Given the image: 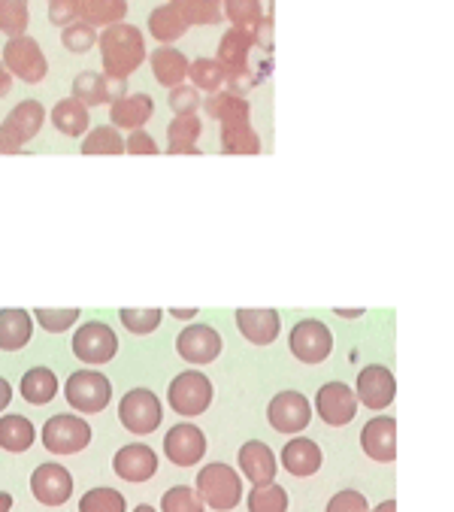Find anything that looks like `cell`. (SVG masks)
I'll return each instance as SVG.
<instances>
[{
    "label": "cell",
    "mask_w": 454,
    "mask_h": 512,
    "mask_svg": "<svg viewBox=\"0 0 454 512\" xmlns=\"http://www.w3.org/2000/svg\"><path fill=\"white\" fill-rule=\"evenodd\" d=\"M203 113L215 119L218 125H234V122H252V104L249 97H240L234 91H218L203 100Z\"/></svg>",
    "instance_id": "cell-25"
},
{
    "label": "cell",
    "mask_w": 454,
    "mask_h": 512,
    "mask_svg": "<svg viewBox=\"0 0 454 512\" xmlns=\"http://www.w3.org/2000/svg\"><path fill=\"white\" fill-rule=\"evenodd\" d=\"M73 355L88 364V367H100L109 364L112 358L119 355V337L106 322H85L76 328L73 334Z\"/></svg>",
    "instance_id": "cell-10"
},
{
    "label": "cell",
    "mask_w": 454,
    "mask_h": 512,
    "mask_svg": "<svg viewBox=\"0 0 454 512\" xmlns=\"http://www.w3.org/2000/svg\"><path fill=\"white\" fill-rule=\"evenodd\" d=\"M212 397H215V385L203 370H185L173 376V382L167 385V403L182 419L203 416L212 406Z\"/></svg>",
    "instance_id": "cell-4"
},
{
    "label": "cell",
    "mask_w": 454,
    "mask_h": 512,
    "mask_svg": "<svg viewBox=\"0 0 454 512\" xmlns=\"http://www.w3.org/2000/svg\"><path fill=\"white\" fill-rule=\"evenodd\" d=\"M119 319H122V325H125L128 334L149 337V334H155L161 328L164 310H161V306H143V310H140V306H122Z\"/></svg>",
    "instance_id": "cell-38"
},
{
    "label": "cell",
    "mask_w": 454,
    "mask_h": 512,
    "mask_svg": "<svg viewBox=\"0 0 454 512\" xmlns=\"http://www.w3.org/2000/svg\"><path fill=\"white\" fill-rule=\"evenodd\" d=\"M37 440V428L31 419L25 416H16V413H7L0 416V449L7 452H28Z\"/></svg>",
    "instance_id": "cell-32"
},
{
    "label": "cell",
    "mask_w": 454,
    "mask_h": 512,
    "mask_svg": "<svg viewBox=\"0 0 454 512\" xmlns=\"http://www.w3.org/2000/svg\"><path fill=\"white\" fill-rule=\"evenodd\" d=\"M91 437L94 431L82 416L58 413L43 425V446L52 455H76L91 446Z\"/></svg>",
    "instance_id": "cell-11"
},
{
    "label": "cell",
    "mask_w": 454,
    "mask_h": 512,
    "mask_svg": "<svg viewBox=\"0 0 454 512\" xmlns=\"http://www.w3.org/2000/svg\"><path fill=\"white\" fill-rule=\"evenodd\" d=\"M97 43H100L97 28H91V25H85V22H73V25H67V28L61 31V46H64L67 52L82 55V52H91V46H97Z\"/></svg>",
    "instance_id": "cell-45"
},
{
    "label": "cell",
    "mask_w": 454,
    "mask_h": 512,
    "mask_svg": "<svg viewBox=\"0 0 454 512\" xmlns=\"http://www.w3.org/2000/svg\"><path fill=\"white\" fill-rule=\"evenodd\" d=\"M188 31V22L179 16V10L173 4H161L149 13V34L161 43V46H170L176 40H182Z\"/></svg>",
    "instance_id": "cell-33"
},
{
    "label": "cell",
    "mask_w": 454,
    "mask_h": 512,
    "mask_svg": "<svg viewBox=\"0 0 454 512\" xmlns=\"http://www.w3.org/2000/svg\"><path fill=\"white\" fill-rule=\"evenodd\" d=\"M79 316H82V310H76V306H67V310H49V306H37V310H34V319L49 334H64L67 328H73L79 322Z\"/></svg>",
    "instance_id": "cell-44"
},
{
    "label": "cell",
    "mask_w": 454,
    "mask_h": 512,
    "mask_svg": "<svg viewBox=\"0 0 454 512\" xmlns=\"http://www.w3.org/2000/svg\"><path fill=\"white\" fill-rule=\"evenodd\" d=\"M34 337V319L28 310H0V349L4 352H19L31 343Z\"/></svg>",
    "instance_id": "cell-26"
},
{
    "label": "cell",
    "mask_w": 454,
    "mask_h": 512,
    "mask_svg": "<svg viewBox=\"0 0 454 512\" xmlns=\"http://www.w3.org/2000/svg\"><path fill=\"white\" fill-rule=\"evenodd\" d=\"M49 22L61 31L73 22H79V0H49Z\"/></svg>",
    "instance_id": "cell-48"
},
{
    "label": "cell",
    "mask_w": 454,
    "mask_h": 512,
    "mask_svg": "<svg viewBox=\"0 0 454 512\" xmlns=\"http://www.w3.org/2000/svg\"><path fill=\"white\" fill-rule=\"evenodd\" d=\"M128 16V0H79V22L91 28H112L122 25Z\"/></svg>",
    "instance_id": "cell-29"
},
{
    "label": "cell",
    "mask_w": 454,
    "mask_h": 512,
    "mask_svg": "<svg viewBox=\"0 0 454 512\" xmlns=\"http://www.w3.org/2000/svg\"><path fill=\"white\" fill-rule=\"evenodd\" d=\"M28 0H0V31L10 40L25 37L28 31Z\"/></svg>",
    "instance_id": "cell-42"
},
{
    "label": "cell",
    "mask_w": 454,
    "mask_h": 512,
    "mask_svg": "<svg viewBox=\"0 0 454 512\" xmlns=\"http://www.w3.org/2000/svg\"><path fill=\"white\" fill-rule=\"evenodd\" d=\"M97 46H100V61H103V70L100 73L106 79H122V82H128L140 70V64L149 58L143 31L137 25H128V22L106 28L100 34V43Z\"/></svg>",
    "instance_id": "cell-1"
},
{
    "label": "cell",
    "mask_w": 454,
    "mask_h": 512,
    "mask_svg": "<svg viewBox=\"0 0 454 512\" xmlns=\"http://www.w3.org/2000/svg\"><path fill=\"white\" fill-rule=\"evenodd\" d=\"M312 406H315V416L327 428H346V425L355 422L358 409H361V400L355 394V385L330 379V382L318 385V391L312 397Z\"/></svg>",
    "instance_id": "cell-6"
},
{
    "label": "cell",
    "mask_w": 454,
    "mask_h": 512,
    "mask_svg": "<svg viewBox=\"0 0 454 512\" xmlns=\"http://www.w3.org/2000/svg\"><path fill=\"white\" fill-rule=\"evenodd\" d=\"M312 419H315V406L297 388L276 391L267 403V422L282 437H297V434L309 431Z\"/></svg>",
    "instance_id": "cell-5"
},
{
    "label": "cell",
    "mask_w": 454,
    "mask_h": 512,
    "mask_svg": "<svg viewBox=\"0 0 454 512\" xmlns=\"http://www.w3.org/2000/svg\"><path fill=\"white\" fill-rule=\"evenodd\" d=\"M243 482L246 479H243V473L237 467L224 464V461H212V464L200 467L194 491L200 494V500L209 509H215V512H231L246 497Z\"/></svg>",
    "instance_id": "cell-2"
},
{
    "label": "cell",
    "mask_w": 454,
    "mask_h": 512,
    "mask_svg": "<svg viewBox=\"0 0 454 512\" xmlns=\"http://www.w3.org/2000/svg\"><path fill=\"white\" fill-rule=\"evenodd\" d=\"M279 464L285 467V473H291V476H297V479H309V476H315V473L321 470L324 452H321V446H318L312 437L297 434V437H291V440L285 443V449L279 452Z\"/></svg>",
    "instance_id": "cell-21"
},
{
    "label": "cell",
    "mask_w": 454,
    "mask_h": 512,
    "mask_svg": "<svg viewBox=\"0 0 454 512\" xmlns=\"http://www.w3.org/2000/svg\"><path fill=\"white\" fill-rule=\"evenodd\" d=\"M361 449L376 464H394L397 461V419L388 413H376L361 428Z\"/></svg>",
    "instance_id": "cell-17"
},
{
    "label": "cell",
    "mask_w": 454,
    "mask_h": 512,
    "mask_svg": "<svg viewBox=\"0 0 454 512\" xmlns=\"http://www.w3.org/2000/svg\"><path fill=\"white\" fill-rule=\"evenodd\" d=\"M200 131L203 122L200 116H173V122L167 125V155H200Z\"/></svg>",
    "instance_id": "cell-28"
},
{
    "label": "cell",
    "mask_w": 454,
    "mask_h": 512,
    "mask_svg": "<svg viewBox=\"0 0 454 512\" xmlns=\"http://www.w3.org/2000/svg\"><path fill=\"white\" fill-rule=\"evenodd\" d=\"M288 349H291V355L300 364L318 367V364H324L333 355L336 337H333V331H330L327 322L306 316V319H297L291 325V331H288Z\"/></svg>",
    "instance_id": "cell-3"
},
{
    "label": "cell",
    "mask_w": 454,
    "mask_h": 512,
    "mask_svg": "<svg viewBox=\"0 0 454 512\" xmlns=\"http://www.w3.org/2000/svg\"><path fill=\"white\" fill-rule=\"evenodd\" d=\"M258 82H261L258 70H255V67H249V70H240V73H234V76H227V91H234V94L246 97Z\"/></svg>",
    "instance_id": "cell-50"
},
{
    "label": "cell",
    "mask_w": 454,
    "mask_h": 512,
    "mask_svg": "<svg viewBox=\"0 0 454 512\" xmlns=\"http://www.w3.org/2000/svg\"><path fill=\"white\" fill-rule=\"evenodd\" d=\"M355 394L361 406L373 413H385L397 397V376L388 364H364L355 379Z\"/></svg>",
    "instance_id": "cell-13"
},
{
    "label": "cell",
    "mask_w": 454,
    "mask_h": 512,
    "mask_svg": "<svg viewBox=\"0 0 454 512\" xmlns=\"http://www.w3.org/2000/svg\"><path fill=\"white\" fill-rule=\"evenodd\" d=\"M58 388H61V385H58V376H55L49 367H31V370L22 376V385H19L22 397H25L28 403H34V406H43V403L55 400Z\"/></svg>",
    "instance_id": "cell-34"
},
{
    "label": "cell",
    "mask_w": 454,
    "mask_h": 512,
    "mask_svg": "<svg viewBox=\"0 0 454 512\" xmlns=\"http://www.w3.org/2000/svg\"><path fill=\"white\" fill-rule=\"evenodd\" d=\"M112 470L125 482H149L158 473V455L146 443H128L112 455Z\"/></svg>",
    "instance_id": "cell-20"
},
{
    "label": "cell",
    "mask_w": 454,
    "mask_h": 512,
    "mask_svg": "<svg viewBox=\"0 0 454 512\" xmlns=\"http://www.w3.org/2000/svg\"><path fill=\"white\" fill-rule=\"evenodd\" d=\"M134 512H158V509H155V506H149V503H140V506H137Z\"/></svg>",
    "instance_id": "cell-58"
},
{
    "label": "cell",
    "mask_w": 454,
    "mask_h": 512,
    "mask_svg": "<svg viewBox=\"0 0 454 512\" xmlns=\"http://www.w3.org/2000/svg\"><path fill=\"white\" fill-rule=\"evenodd\" d=\"M370 512H397V500H382V503L373 506Z\"/></svg>",
    "instance_id": "cell-57"
},
{
    "label": "cell",
    "mask_w": 454,
    "mask_h": 512,
    "mask_svg": "<svg viewBox=\"0 0 454 512\" xmlns=\"http://www.w3.org/2000/svg\"><path fill=\"white\" fill-rule=\"evenodd\" d=\"M170 4L179 10V16L188 22V28L224 22V0H170Z\"/></svg>",
    "instance_id": "cell-37"
},
{
    "label": "cell",
    "mask_w": 454,
    "mask_h": 512,
    "mask_svg": "<svg viewBox=\"0 0 454 512\" xmlns=\"http://www.w3.org/2000/svg\"><path fill=\"white\" fill-rule=\"evenodd\" d=\"M64 397H67V406H73L76 413L97 416L112 400V382L100 370L85 367V370H76L67 376Z\"/></svg>",
    "instance_id": "cell-9"
},
{
    "label": "cell",
    "mask_w": 454,
    "mask_h": 512,
    "mask_svg": "<svg viewBox=\"0 0 454 512\" xmlns=\"http://www.w3.org/2000/svg\"><path fill=\"white\" fill-rule=\"evenodd\" d=\"M0 512H13V494L0 491Z\"/></svg>",
    "instance_id": "cell-56"
},
{
    "label": "cell",
    "mask_w": 454,
    "mask_h": 512,
    "mask_svg": "<svg viewBox=\"0 0 454 512\" xmlns=\"http://www.w3.org/2000/svg\"><path fill=\"white\" fill-rule=\"evenodd\" d=\"M161 512H206V503L200 494L188 485H173L161 497Z\"/></svg>",
    "instance_id": "cell-43"
},
{
    "label": "cell",
    "mask_w": 454,
    "mask_h": 512,
    "mask_svg": "<svg viewBox=\"0 0 454 512\" xmlns=\"http://www.w3.org/2000/svg\"><path fill=\"white\" fill-rule=\"evenodd\" d=\"M155 116V100L143 91L125 94L116 104H109V125H116L119 131H143V125Z\"/></svg>",
    "instance_id": "cell-22"
},
{
    "label": "cell",
    "mask_w": 454,
    "mask_h": 512,
    "mask_svg": "<svg viewBox=\"0 0 454 512\" xmlns=\"http://www.w3.org/2000/svg\"><path fill=\"white\" fill-rule=\"evenodd\" d=\"M237 464L243 479H249L252 485H270L276 482L279 473V458L276 452L264 443V440H246L237 452Z\"/></svg>",
    "instance_id": "cell-19"
},
{
    "label": "cell",
    "mask_w": 454,
    "mask_h": 512,
    "mask_svg": "<svg viewBox=\"0 0 454 512\" xmlns=\"http://www.w3.org/2000/svg\"><path fill=\"white\" fill-rule=\"evenodd\" d=\"M333 316L336 319H346V322H355V319H364L367 310H364V306H336Z\"/></svg>",
    "instance_id": "cell-52"
},
{
    "label": "cell",
    "mask_w": 454,
    "mask_h": 512,
    "mask_svg": "<svg viewBox=\"0 0 454 512\" xmlns=\"http://www.w3.org/2000/svg\"><path fill=\"white\" fill-rule=\"evenodd\" d=\"M234 325L252 346H273L282 334V316L273 306H243L234 310Z\"/></svg>",
    "instance_id": "cell-14"
},
{
    "label": "cell",
    "mask_w": 454,
    "mask_h": 512,
    "mask_svg": "<svg viewBox=\"0 0 454 512\" xmlns=\"http://www.w3.org/2000/svg\"><path fill=\"white\" fill-rule=\"evenodd\" d=\"M221 152L224 155H261V134L252 128V122H234L221 125Z\"/></svg>",
    "instance_id": "cell-31"
},
{
    "label": "cell",
    "mask_w": 454,
    "mask_h": 512,
    "mask_svg": "<svg viewBox=\"0 0 454 512\" xmlns=\"http://www.w3.org/2000/svg\"><path fill=\"white\" fill-rule=\"evenodd\" d=\"M167 313H170L173 319H179V322H188V325L200 316L197 306H173V310H167Z\"/></svg>",
    "instance_id": "cell-53"
},
{
    "label": "cell",
    "mask_w": 454,
    "mask_h": 512,
    "mask_svg": "<svg viewBox=\"0 0 454 512\" xmlns=\"http://www.w3.org/2000/svg\"><path fill=\"white\" fill-rule=\"evenodd\" d=\"M246 506H249V512H288L291 497L279 482L252 485V491L246 494Z\"/></svg>",
    "instance_id": "cell-40"
},
{
    "label": "cell",
    "mask_w": 454,
    "mask_h": 512,
    "mask_svg": "<svg viewBox=\"0 0 454 512\" xmlns=\"http://www.w3.org/2000/svg\"><path fill=\"white\" fill-rule=\"evenodd\" d=\"M4 64L13 76H19L22 82H40L49 73V61L40 49V43L34 37H13L4 46Z\"/></svg>",
    "instance_id": "cell-15"
},
{
    "label": "cell",
    "mask_w": 454,
    "mask_h": 512,
    "mask_svg": "<svg viewBox=\"0 0 454 512\" xmlns=\"http://www.w3.org/2000/svg\"><path fill=\"white\" fill-rule=\"evenodd\" d=\"M125 137L116 125H97L82 140V155H122Z\"/></svg>",
    "instance_id": "cell-39"
},
{
    "label": "cell",
    "mask_w": 454,
    "mask_h": 512,
    "mask_svg": "<svg viewBox=\"0 0 454 512\" xmlns=\"http://www.w3.org/2000/svg\"><path fill=\"white\" fill-rule=\"evenodd\" d=\"M167 104L173 110V116H194L200 107H203V97L200 91L188 82V85H179V88H170V97Z\"/></svg>",
    "instance_id": "cell-46"
},
{
    "label": "cell",
    "mask_w": 454,
    "mask_h": 512,
    "mask_svg": "<svg viewBox=\"0 0 454 512\" xmlns=\"http://www.w3.org/2000/svg\"><path fill=\"white\" fill-rule=\"evenodd\" d=\"M13 91V73L7 70L4 58H0V97H7Z\"/></svg>",
    "instance_id": "cell-54"
},
{
    "label": "cell",
    "mask_w": 454,
    "mask_h": 512,
    "mask_svg": "<svg viewBox=\"0 0 454 512\" xmlns=\"http://www.w3.org/2000/svg\"><path fill=\"white\" fill-rule=\"evenodd\" d=\"M73 97L82 100L85 107H109L116 100V88H112V79H106L97 70H82L73 79Z\"/></svg>",
    "instance_id": "cell-27"
},
{
    "label": "cell",
    "mask_w": 454,
    "mask_h": 512,
    "mask_svg": "<svg viewBox=\"0 0 454 512\" xmlns=\"http://www.w3.org/2000/svg\"><path fill=\"white\" fill-rule=\"evenodd\" d=\"M52 125L67 134V137H82L88 134V125H91V116H88V107L82 104V100L76 97H64L55 104V110L49 113Z\"/></svg>",
    "instance_id": "cell-30"
},
{
    "label": "cell",
    "mask_w": 454,
    "mask_h": 512,
    "mask_svg": "<svg viewBox=\"0 0 454 512\" xmlns=\"http://www.w3.org/2000/svg\"><path fill=\"white\" fill-rule=\"evenodd\" d=\"M149 67H152V76L158 85L164 88H179L185 85L188 73H191V61L176 49V46H158L152 55H149Z\"/></svg>",
    "instance_id": "cell-24"
},
{
    "label": "cell",
    "mask_w": 454,
    "mask_h": 512,
    "mask_svg": "<svg viewBox=\"0 0 454 512\" xmlns=\"http://www.w3.org/2000/svg\"><path fill=\"white\" fill-rule=\"evenodd\" d=\"M324 512H370V500L358 488H343L327 500Z\"/></svg>",
    "instance_id": "cell-47"
},
{
    "label": "cell",
    "mask_w": 454,
    "mask_h": 512,
    "mask_svg": "<svg viewBox=\"0 0 454 512\" xmlns=\"http://www.w3.org/2000/svg\"><path fill=\"white\" fill-rule=\"evenodd\" d=\"M188 79H191V85H194L197 91L218 94V91H224V85H227V67H224L218 58H194V61H191Z\"/></svg>",
    "instance_id": "cell-36"
},
{
    "label": "cell",
    "mask_w": 454,
    "mask_h": 512,
    "mask_svg": "<svg viewBox=\"0 0 454 512\" xmlns=\"http://www.w3.org/2000/svg\"><path fill=\"white\" fill-rule=\"evenodd\" d=\"M125 152H131V155H158L161 146L155 143V137L149 131H134V134L125 137Z\"/></svg>",
    "instance_id": "cell-49"
},
{
    "label": "cell",
    "mask_w": 454,
    "mask_h": 512,
    "mask_svg": "<svg viewBox=\"0 0 454 512\" xmlns=\"http://www.w3.org/2000/svg\"><path fill=\"white\" fill-rule=\"evenodd\" d=\"M258 46V37L252 31H243V28H227L218 40V52L215 58L227 67V76H234L240 70H249V55L252 49Z\"/></svg>",
    "instance_id": "cell-23"
},
{
    "label": "cell",
    "mask_w": 454,
    "mask_h": 512,
    "mask_svg": "<svg viewBox=\"0 0 454 512\" xmlns=\"http://www.w3.org/2000/svg\"><path fill=\"white\" fill-rule=\"evenodd\" d=\"M46 110L40 100H22L19 107L10 110V116L0 122V155H16L22 152L43 128Z\"/></svg>",
    "instance_id": "cell-8"
},
{
    "label": "cell",
    "mask_w": 454,
    "mask_h": 512,
    "mask_svg": "<svg viewBox=\"0 0 454 512\" xmlns=\"http://www.w3.org/2000/svg\"><path fill=\"white\" fill-rule=\"evenodd\" d=\"M255 37H258V46H261L267 55H273V13H267L264 25L255 31Z\"/></svg>",
    "instance_id": "cell-51"
},
{
    "label": "cell",
    "mask_w": 454,
    "mask_h": 512,
    "mask_svg": "<svg viewBox=\"0 0 454 512\" xmlns=\"http://www.w3.org/2000/svg\"><path fill=\"white\" fill-rule=\"evenodd\" d=\"M164 458L176 467H194L206 458V434L191 425L179 422L164 434Z\"/></svg>",
    "instance_id": "cell-16"
},
{
    "label": "cell",
    "mask_w": 454,
    "mask_h": 512,
    "mask_svg": "<svg viewBox=\"0 0 454 512\" xmlns=\"http://www.w3.org/2000/svg\"><path fill=\"white\" fill-rule=\"evenodd\" d=\"M221 349H224V340H221L218 328H212V325L191 322L176 334V355L191 367H206V364L218 361Z\"/></svg>",
    "instance_id": "cell-12"
},
{
    "label": "cell",
    "mask_w": 454,
    "mask_h": 512,
    "mask_svg": "<svg viewBox=\"0 0 454 512\" xmlns=\"http://www.w3.org/2000/svg\"><path fill=\"white\" fill-rule=\"evenodd\" d=\"M267 19V7L261 0H224V22H231V28L243 31H258Z\"/></svg>",
    "instance_id": "cell-35"
},
{
    "label": "cell",
    "mask_w": 454,
    "mask_h": 512,
    "mask_svg": "<svg viewBox=\"0 0 454 512\" xmlns=\"http://www.w3.org/2000/svg\"><path fill=\"white\" fill-rule=\"evenodd\" d=\"M10 403H13V385L4 376H0V413H4Z\"/></svg>",
    "instance_id": "cell-55"
},
{
    "label": "cell",
    "mask_w": 454,
    "mask_h": 512,
    "mask_svg": "<svg viewBox=\"0 0 454 512\" xmlns=\"http://www.w3.org/2000/svg\"><path fill=\"white\" fill-rule=\"evenodd\" d=\"M119 422L134 437H149L164 422V406L161 397L152 388H131L119 400Z\"/></svg>",
    "instance_id": "cell-7"
},
{
    "label": "cell",
    "mask_w": 454,
    "mask_h": 512,
    "mask_svg": "<svg viewBox=\"0 0 454 512\" xmlns=\"http://www.w3.org/2000/svg\"><path fill=\"white\" fill-rule=\"evenodd\" d=\"M31 494L43 506H61L73 494V473L58 461H46L31 473Z\"/></svg>",
    "instance_id": "cell-18"
},
{
    "label": "cell",
    "mask_w": 454,
    "mask_h": 512,
    "mask_svg": "<svg viewBox=\"0 0 454 512\" xmlns=\"http://www.w3.org/2000/svg\"><path fill=\"white\" fill-rule=\"evenodd\" d=\"M79 512H128V503H125L122 491L109 488V485H97L82 494Z\"/></svg>",
    "instance_id": "cell-41"
}]
</instances>
